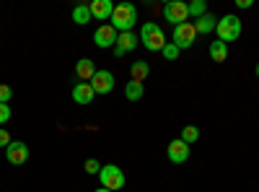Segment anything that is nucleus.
<instances>
[{
  "instance_id": "1",
  "label": "nucleus",
  "mask_w": 259,
  "mask_h": 192,
  "mask_svg": "<svg viewBox=\"0 0 259 192\" xmlns=\"http://www.w3.org/2000/svg\"><path fill=\"white\" fill-rule=\"evenodd\" d=\"M135 21H138V8H135L133 3H117V6H114V11H112L109 24L122 34V31H133Z\"/></svg>"
},
{
  "instance_id": "2",
  "label": "nucleus",
  "mask_w": 259,
  "mask_h": 192,
  "mask_svg": "<svg viewBox=\"0 0 259 192\" xmlns=\"http://www.w3.org/2000/svg\"><path fill=\"white\" fill-rule=\"evenodd\" d=\"M140 45L148 52H161L166 47V34H163V29L156 24V21L143 24V29H140Z\"/></svg>"
},
{
  "instance_id": "3",
  "label": "nucleus",
  "mask_w": 259,
  "mask_h": 192,
  "mask_svg": "<svg viewBox=\"0 0 259 192\" xmlns=\"http://www.w3.org/2000/svg\"><path fill=\"white\" fill-rule=\"evenodd\" d=\"M241 18L239 16H233V13H228V16H223V18H218V26H215V34H218V39L223 42V45H228V42H236L241 36Z\"/></svg>"
},
{
  "instance_id": "4",
  "label": "nucleus",
  "mask_w": 259,
  "mask_h": 192,
  "mask_svg": "<svg viewBox=\"0 0 259 192\" xmlns=\"http://www.w3.org/2000/svg\"><path fill=\"white\" fill-rule=\"evenodd\" d=\"M99 182H101V187L117 192V189L124 187V172L119 166H114V164H106V166H101V172H99Z\"/></svg>"
},
{
  "instance_id": "5",
  "label": "nucleus",
  "mask_w": 259,
  "mask_h": 192,
  "mask_svg": "<svg viewBox=\"0 0 259 192\" xmlns=\"http://www.w3.org/2000/svg\"><path fill=\"white\" fill-rule=\"evenodd\" d=\"M197 29H194V24L192 21H187V24H179V26H174V34H171V42L179 47V52L182 50H189L194 42H197Z\"/></svg>"
},
{
  "instance_id": "6",
  "label": "nucleus",
  "mask_w": 259,
  "mask_h": 192,
  "mask_svg": "<svg viewBox=\"0 0 259 192\" xmlns=\"http://www.w3.org/2000/svg\"><path fill=\"white\" fill-rule=\"evenodd\" d=\"M163 18L168 21V24H187L189 21V3H182V0H171V3L163 6Z\"/></svg>"
},
{
  "instance_id": "7",
  "label": "nucleus",
  "mask_w": 259,
  "mask_h": 192,
  "mask_svg": "<svg viewBox=\"0 0 259 192\" xmlns=\"http://www.w3.org/2000/svg\"><path fill=\"white\" fill-rule=\"evenodd\" d=\"M117 39H119V31L112 24H104V26H99L94 31V42H96V47H101V50H109V47L114 50Z\"/></svg>"
},
{
  "instance_id": "8",
  "label": "nucleus",
  "mask_w": 259,
  "mask_h": 192,
  "mask_svg": "<svg viewBox=\"0 0 259 192\" xmlns=\"http://www.w3.org/2000/svg\"><path fill=\"white\" fill-rule=\"evenodd\" d=\"M91 89H94L96 94H101V96L112 94V91H114V75H112L109 70H96V75L91 78Z\"/></svg>"
},
{
  "instance_id": "9",
  "label": "nucleus",
  "mask_w": 259,
  "mask_h": 192,
  "mask_svg": "<svg viewBox=\"0 0 259 192\" xmlns=\"http://www.w3.org/2000/svg\"><path fill=\"white\" fill-rule=\"evenodd\" d=\"M6 159L13 164V166H21L29 161V145L21 143V140H13L8 148H6Z\"/></svg>"
},
{
  "instance_id": "10",
  "label": "nucleus",
  "mask_w": 259,
  "mask_h": 192,
  "mask_svg": "<svg viewBox=\"0 0 259 192\" xmlns=\"http://www.w3.org/2000/svg\"><path fill=\"white\" fill-rule=\"evenodd\" d=\"M138 45H140V36H138V34H133V31H122L119 39H117V45H114V55H117V57H124L127 52H133Z\"/></svg>"
},
{
  "instance_id": "11",
  "label": "nucleus",
  "mask_w": 259,
  "mask_h": 192,
  "mask_svg": "<svg viewBox=\"0 0 259 192\" xmlns=\"http://www.w3.org/2000/svg\"><path fill=\"white\" fill-rule=\"evenodd\" d=\"M166 156H168V161H174V164H184V161L189 159V145H187L182 138L171 140L168 148H166Z\"/></svg>"
},
{
  "instance_id": "12",
  "label": "nucleus",
  "mask_w": 259,
  "mask_h": 192,
  "mask_svg": "<svg viewBox=\"0 0 259 192\" xmlns=\"http://www.w3.org/2000/svg\"><path fill=\"white\" fill-rule=\"evenodd\" d=\"M89 8H91V18L109 21L112 11H114V3H112V0H94V3H89Z\"/></svg>"
},
{
  "instance_id": "13",
  "label": "nucleus",
  "mask_w": 259,
  "mask_h": 192,
  "mask_svg": "<svg viewBox=\"0 0 259 192\" xmlns=\"http://www.w3.org/2000/svg\"><path fill=\"white\" fill-rule=\"evenodd\" d=\"M96 62L94 60H89V57H83V60H78L75 62V75L83 81V83H91V78L96 75Z\"/></svg>"
},
{
  "instance_id": "14",
  "label": "nucleus",
  "mask_w": 259,
  "mask_h": 192,
  "mask_svg": "<svg viewBox=\"0 0 259 192\" xmlns=\"http://www.w3.org/2000/svg\"><path fill=\"white\" fill-rule=\"evenodd\" d=\"M96 96V91L91 89V83H75L73 86V99L75 104H91Z\"/></svg>"
},
{
  "instance_id": "15",
  "label": "nucleus",
  "mask_w": 259,
  "mask_h": 192,
  "mask_svg": "<svg viewBox=\"0 0 259 192\" xmlns=\"http://www.w3.org/2000/svg\"><path fill=\"white\" fill-rule=\"evenodd\" d=\"M150 75V65L145 60H135L133 65H130V81H135V83H143L145 78Z\"/></svg>"
},
{
  "instance_id": "16",
  "label": "nucleus",
  "mask_w": 259,
  "mask_h": 192,
  "mask_svg": "<svg viewBox=\"0 0 259 192\" xmlns=\"http://www.w3.org/2000/svg\"><path fill=\"white\" fill-rule=\"evenodd\" d=\"M215 26H218V18H215L212 13H205V16H200L197 21H194V29H197V34H212Z\"/></svg>"
},
{
  "instance_id": "17",
  "label": "nucleus",
  "mask_w": 259,
  "mask_h": 192,
  "mask_svg": "<svg viewBox=\"0 0 259 192\" xmlns=\"http://www.w3.org/2000/svg\"><path fill=\"white\" fill-rule=\"evenodd\" d=\"M210 57H212V62H226V57H228V45H223L221 39H215L212 45H210Z\"/></svg>"
},
{
  "instance_id": "18",
  "label": "nucleus",
  "mask_w": 259,
  "mask_h": 192,
  "mask_svg": "<svg viewBox=\"0 0 259 192\" xmlns=\"http://www.w3.org/2000/svg\"><path fill=\"white\" fill-rule=\"evenodd\" d=\"M143 94H145L143 83H135V81H130L127 86H124V96H127L130 101H140V99H143Z\"/></svg>"
},
{
  "instance_id": "19",
  "label": "nucleus",
  "mask_w": 259,
  "mask_h": 192,
  "mask_svg": "<svg viewBox=\"0 0 259 192\" xmlns=\"http://www.w3.org/2000/svg\"><path fill=\"white\" fill-rule=\"evenodd\" d=\"M73 21H75L78 26L89 24V21H91V8H89V6H75V8H73Z\"/></svg>"
},
{
  "instance_id": "20",
  "label": "nucleus",
  "mask_w": 259,
  "mask_h": 192,
  "mask_svg": "<svg viewBox=\"0 0 259 192\" xmlns=\"http://www.w3.org/2000/svg\"><path fill=\"white\" fill-rule=\"evenodd\" d=\"M182 140L187 143V145H192V143H197L200 140V130L194 125H187L184 130H182Z\"/></svg>"
},
{
  "instance_id": "21",
  "label": "nucleus",
  "mask_w": 259,
  "mask_h": 192,
  "mask_svg": "<svg viewBox=\"0 0 259 192\" xmlns=\"http://www.w3.org/2000/svg\"><path fill=\"white\" fill-rule=\"evenodd\" d=\"M205 13H207V3H205V0H192V3H189V16L192 18H200Z\"/></svg>"
},
{
  "instance_id": "22",
  "label": "nucleus",
  "mask_w": 259,
  "mask_h": 192,
  "mask_svg": "<svg viewBox=\"0 0 259 192\" xmlns=\"http://www.w3.org/2000/svg\"><path fill=\"white\" fill-rule=\"evenodd\" d=\"M161 55H163V57H166L168 62H174V60L179 57V47L174 45V42H166V47L161 50Z\"/></svg>"
},
{
  "instance_id": "23",
  "label": "nucleus",
  "mask_w": 259,
  "mask_h": 192,
  "mask_svg": "<svg viewBox=\"0 0 259 192\" xmlns=\"http://www.w3.org/2000/svg\"><path fill=\"white\" fill-rule=\"evenodd\" d=\"M11 99H13V89L8 83H0V104H8Z\"/></svg>"
},
{
  "instance_id": "24",
  "label": "nucleus",
  "mask_w": 259,
  "mask_h": 192,
  "mask_svg": "<svg viewBox=\"0 0 259 192\" xmlns=\"http://www.w3.org/2000/svg\"><path fill=\"white\" fill-rule=\"evenodd\" d=\"M83 169H85V174H99L101 172V164L96 159H89V161L83 164Z\"/></svg>"
},
{
  "instance_id": "25",
  "label": "nucleus",
  "mask_w": 259,
  "mask_h": 192,
  "mask_svg": "<svg viewBox=\"0 0 259 192\" xmlns=\"http://www.w3.org/2000/svg\"><path fill=\"white\" fill-rule=\"evenodd\" d=\"M11 104H0V125H6L8 120H11Z\"/></svg>"
},
{
  "instance_id": "26",
  "label": "nucleus",
  "mask_w": 259,
  "mask_h": 192,
  "mask_svg": "<svg viewBox=\"0 0 259 192\" xmlns=\"http://www.w3.org/2000/svg\"><path fill=\"white\" fill-rule=\"evenodd\" d=\"M13 143V138H11V133L6 130V127H0V148H8Z\"/></svg>"
},
{
  "instance_id": "27",
  "label": "nucleus",
  "mask_w": 259,
  "mask_h": 192,
  "mask_svg": "<svg viewBox=\"0 0 259 192\" xmlns=\"http://www.w3.org/2000/svg\"><path fill=\"white\" fill-rule=\"evenodd\" d=\"M236 6H239V8H249V6H251V0H239Z\"/></svg>"
},
{
  "instance_id": "28",
  "label": "nucleus",
  "mask_w": 259,
  "mask_h": 192,
  "mask_svg": "<svg viewBox=\"0 0 259 192\" xmlns=\"http://www.w3.org/2000/svg\"><path fill=\"white\" fill-rule=\"evenodd\" d=\"M94 192H112V189H106V187H99V189H94Z\"/></svg>"
},
{
  "instance_id": "29",
  "label": "nucleus",
  "mask_w": 259,
  "mask_h": 192,
  "mask_svg": "<svg viewBox=\"0 0 259 192\" xmlns=\"http://www.w3.org/2000/svg\"><path fill=\"white\" fill-rule=\"evenodd\" d=\"M256 78H259V62H256Z\"/></svg>"
}]
</instances>
